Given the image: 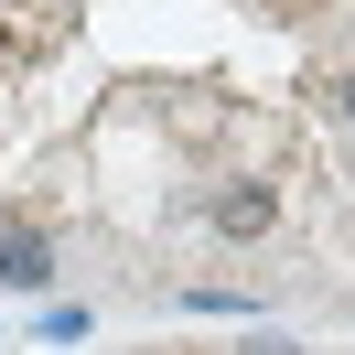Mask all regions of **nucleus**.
I'll return each mask as SVG.
<instances>
[{"instance_id":"1","label":"nucleus","mask_w":355,"mask_h":355,"mask_svg":"<svg viewBox=\"0 0 355 355\" xmlns=\"http://www.w3.org/2000/svg\"><path fill=\"white\" fill-rule=\"evenodd\" d=\"M0 280H11V291H44L54 280V248L33 237V226H11V237H0Z\"/></svg>"},{"instance_id":"2","label":"nucleus","mask_w":355,"mask_h":355,"mask_svg":"<svg viewBox=\"0 0 355 355\" xmlns=\"http://www.w3.org/2000/svg\"><path fill=\"white\" fill-rule=\"evenodd\" d=\"M269 216H280V194H269V183H226V194H216V226H226V237H259Z\"/></svg>"},{"instance_id":"3","label":"nucleus","mask_w":355,"mask_h":355,"mask_svg":"<svg viewBox=\"0 0 355 355\" xmlns=\"http://www.w3.org/2000/svg\"><path fill=\"white\" fill-rule=\"evenodd\" d=\"M334 108H345V119H355V76H345V87H334Z\"/></svg>"}]
</instances>
